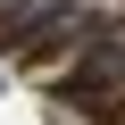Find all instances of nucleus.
<instances>
[{"instance_id": "obj_1", "label": "nucleus", "mask_w": 125, "mask_h": 125, "mask_svg": "<svg viewBox=\"0 0 125 125\" xmlns=\"http://www.w3.org/2000/svg\"><path fill=\"white\" fill-rule=\"evenodd\" d=\"M67 33L83 42V33H92V17H83V9H50V17H33V25L17 33V58H33V67H42L50 50H67Z\"/></svg>"}]
</instances>
